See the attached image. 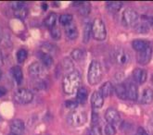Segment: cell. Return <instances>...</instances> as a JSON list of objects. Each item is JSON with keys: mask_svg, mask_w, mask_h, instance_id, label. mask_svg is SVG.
<instances>
[{"mask_svg": "<svg viewBox=\"0 0 153 135\" xmlns=\"http://www.w3.org/2000/svg\"><path fill=\"white\" fill-rule=\"evenodd\" d=\"M81 84V75L77 70H73L71 72L66 74L62 80V86H63L64 92L67 94H74L80 88Z\"/></svg>", "mask_w": 153, "mask_h": 135, "instance_id": "6da1fadb", "label": "cell"}, {"mask_svg": "<svg viewBox=\"0 0 153 135\" xmlns=\"http://www.w3.org/2000/svg\"><path fill=\"white\" fill-rule=\"evenodd\" d=\"M102 78V68L100 63L93 60L88 69V73H87V80L91 85H96L100 82Z\"/></svg>", "mask_w": 153, "mask_h": 135, "instance_id": "7a4b0ae2", "label": "cell"}, {"mask_svg": "<svg viewBox=\"0 0 153 135\" xmlns=\"http://www.w3.org/2000/svg\"><path fill=\"white\" fill-rule=\"evenodd\" d=\"M67 120L69 124L74 126V127H80V126H83L86 122L87 117L85 111L74 109L73 112L69 114Z\"/></svg>", "mask_w": 153, "mask_h": 135, "instance_id": "3957f363", "label": "cell"}, {"mask_svg": "<svg viewBox=\"0 0 153 135\" xmlns=\"http://www.w3.org/2000/svg\"><path fill=\"white\" fill-rule=\"evenodd\" d=\"M13 99H14L15 103H17V104L26 105V104H29L33 101V94L28 89L21 88L15 92V94L13 95Z\"/></svg>", "mask_w": 153, "mask_h": 135, "instance_id": "277c9868", "label": "cell"}, {"mask_svg": "<svg viewBox=\"0 0 153 135\" xmlns=\"http://www.w3.org/2000/svg\"><path fill=\"white\" fill-rule=\"evenodd\" d=\"M92 35L94 39L103 41L107 37V31L104 22L100 19H96L92 24Z\"/></svg>", "mask_w": 153, "mask_h": 135, "instance_id": "5b68a950", "label": "cell"}, {"mask_svg": "<svg viewBox=\"0 0 153 135\" xmlns=\"http://www.w3.org/2000/svg\"><path fill=\"white\" fill-rule=\"evenodd\" d=\"M122 20L125 26H128V27L136 26L138 21V14L136 10H134L133 8H126V10L123 12Z\"/></svg>", "mask_w": 153, "mask_h": 135, "instance_id": "8992f818", "label": "cell"}, {"mask_svg": "<svg viewBox=\"0 0 153 135\" xmlns=\"http://www.w3.org/2000/svg\"><path fill=\"white\" fill-rule=\"evenodd\" d=\"M114 59L120 66H127L131 60L130 54L123 48L117 49L114 53Z\"/></svg>", "mask_w": 153, "mask_h": 135, "instance_id": "52a82bcc", "label": "cell"}, {"mask_svg": "<svg viewBox=\"0 0 153 135\" xmlns=\"http://www.w3.org/2000/svg\"><path fill=\"white\" fill-rule=\"evenodd\" d=\"M105 119L108 122H109V124H111L114 126L116 124H119V122L121 121V116H120L119 112L115 108L110 107V108H108L106 110Z\"/></svg>", "mask_w": 153, "mask_h": 135, "instance_id": "ba28073f", "label": "cell"}, {"mask_svg": "<svg viewBox=\"0 0 153 135\" xmlns=\"http://www.w3.org/2000/svg\"><path fill=\"white\" fill-rule=\"evenodd\" d=\"M151 56H152V49L150 46H149L146 49H144L143 51L138 53L137 61L141 65H147L151 59Z\"/></svg>", "mask_w": 153, "mask_h": 135, "instance_id": "9c48e42d", "label": "cell"}, {"mask_svg": "<svg viewBox=\"0 0 153 135\" xmlns=\"http://www.w3.org/2000/svg\"><path fill=\"white\" fill-rule=\"evenodd\" d=\"M45 73V67L38 62H34L29 67V74L34 78H40Z\"/></svg>", "mask_w": 153, "mask_h": 135, "instance_id": "30bf717a", "label": "cell"}, {"mask_svg": "<svg viewBox=\"0 0 153 135\" xmlns=\"http://www.w3.org/2000/svg\"><path fill=\"white\" fill-rule=\"evenodd\" d=\"M10 131H11V133L15 135H22L24 131L23 121L19 119L13 120L10 124Z\"/></svg>", "mask_w": 153, "mask_h": 135, "instance_id": "8fae6325", "label": "cell"}, {"mask_svg": "<svg viewBox=\"0 0 153 135\" xmlns=\"http://www.w3.org/2000/svg\"><path fill=\"white\" fill-rule=\"evenodd\" d=\"M91 105L94 108H101L104 105V97L100 91H95L91 96Z\"/></svg>", "mask_w": 153, "mask_h": 135, "instance_id": "7c38bea8", "label": "cell"}, {"mask_svg": "<svg viewBox=\"0 0 153 135\" xmlns=\"http://www.w3.org/2000/svg\"><path fill=\"white\" fill-rule=\"evenodd\" d=\"M147 71L142 69H136L133 72V78L137 83H144L147 80Z\"/></svg>", "mask_w": 153, "mask_h": 135, "instance_id": "4fadbf2b", "label": "cell"}, {"mask_svg": "<svg viewBox=\"0 0 153 135\" xmlns=\"http://www.w3.org/2000/svg\"><path fill=\"white\" fill-rule=\"evenodd\" d=\"M65 33L69 39L71 40L76 39L78 37V30L76 25L74 23H70L69 25L65 26Z\"/></svg>", "mask_w": 153, "mask_h": 135, "instance_id": "5bb4252c", "label": "cell"}, {"mask_svg": "<svg viewBox=\"0 0 153 135\" xmlns=\"http://www.w3.org/2000/svg\"><path fill=\"white\" fill-rule=\"evenodd\" d=\"M10 72H11V75H12L15 82L18 84H21L23 80V74H22V68L20 66H14L10 69Z\"/></svg>", "mask_w": 153, "mask_h": 135, "instance_id": "9a60e30c", "label": "cell"}, {"mask_svg": "<svg viewBox=\"0 0 153 135\" xmlns=\"http://www.w3.org/2000/svg\"><path fill=\"white\" fill-rule=\"evenodd\" d=\"M152 102H153V90L151 88H147L143 91L142 97H141V103L148 105Z\"/></svg>", "mask_w": 153, "mask_h": 135, "instance_id": "2e32d148", "label": "cell"}, {"mask_svg": "<svg viewBox=\"0 0 153 135\" xmlns=\"http://www.w3.org/2000/svg\"><path fill=\"white\" fill-rule=\"evenodd\" d=\"M132 46L134 47V49L137 51V52H141L144 49H146L147 47L149 46V43L148 41L145 40H141V39H137V40H134L132 43Z\"/></svg>", "mask_w": 153, "mask_h": 135, "instance_id": "e0dca14e", "label": "cell"}, {"mask_svg": "<svg viewBox=\"0 0 153 135\" xmlns=\"http://www.w3.org/2000/svg\"><path fill=\"white\" fill-rule=\"evenodd\" d=\"M115 94L121 99H126L127 98V86L123 84V83H120L117 84L115 87Z\"/></svg>", "mask_w": 153, "mask_h": 135, "instance_id": "ac0fdd59", "label": "cell"}, {"mask_svg": "<svg viewBox=\"0 0 153 135\" xmlns=\"http://www.w3.org/2000/svg\"><path fill=\"white\" fill-rule=\"evenodd\" d=\"M138 96V91L136 84L130 83L127 86V98L132 101H136Z\"/></svg>", "mask_w": 153, "mask_h": 135, "instance_id": "d6986e66", "label": "cell"}, {"mask_svg": "<svg viewBox=\"0 0 153 135\" xmlns=\"http://www.w3.org/2000/svg\"><path fill=\"white\" fill-rule=\"evenodd\" d=\"M87 90L85 87H80L77 90V95H76V101L78 104H85L87 99Z\"/></svg>", "mask_w": 153, "mask_h": 135, "instance_id": "ffe728a7", "label": "cell"}, {"mask_svg": "<svg viewBox=\"0 0 153 135\" xmlns=\"http://www.w3.org/2000/svg\"><path fill=\"white\" fill-rule=\"evenodd\" d=\"M113 91V86H112V83L111 82H107L105 83L101 87H100V94H102L103 97H107V96H110L111 94L112 93Z\"/></svg>", "mask_w": 153, "mask_h": 135, "instance_id": "44dd1931", "label": "cell"}, {"mask_svg": "<svg viewBox=\"0 0 153 135\" xmlns=\"http://www.w3.org/2000/svg\"><path fill=\"white\" fill-rule=\"evenodd\" d=\"M61 66L63 68V69L65 71H67V74L71 72L73 70H74V62L71 61L70 58H64L61 62Z\"/></svg>", "mask_w": 153, "mask_h": 135, "instance_id": "7402d4cb", "label": "cell"}, {"mask_svg": "<svg viewBox=\"0 0 153 135\" xmlns=\"http://www.w3.org/2000/svg\"><path fill=\"white\" fill-rule=\"evenodd\" d=\"M41 59H42V63H43L44 67L50 68L53 65L54 60H53V58L51 57V55H49V54H43L41 57Z\"/></svg>", "mask_w": 153, "mask_h": 135, "instance_id": "603a6c76", "label": "cell"}, {"mask_svg": "<svg viewBox=\"0 0 153 135\" xmlns=\"http://www.w3.org/2000/svg\"><path fill=\"white\" fill-rule=\"evenodd\" d=\"M92 34V25L90 23H86L85 25V29H84V36H83V40L84 43H88L90 36Z\"/></svg>", "mask_w": 153, "mask_h": 135, "instance_id": "cb8c5ba5", "label": "cell"}, {"mask_svg": "<svg viewBox=\"0 0 153 135\" xmlns=\"http://www.w3.org/2000/svg\"><path fill=\"white\" fill-rule=\"evenodd\" d=\"M85 51L82 50V49H74L73 52L71 53V57L73 58V59L76 60V61H80V60H82L84 58H85Z\"/></svg>", "mask_w": 153, "mask_h": 135, "instance_id": "d4e9b609", "label": "cell"}, {"mask_svg": "<svg viewBox=\"0 0 153 135\" xmlns=\"http://www.w3.org/2000/svg\"><path fill=\"white\" fill-rule=\"evenodd\" d=\"M90 11H91V7H90V3L83 2V4L80 6L79 13L82 16H87V15L90 14Z\"/></svg>", "mask_w": 153, "mask_h": 135, "instance_id": "484cf974", "label": "cell"}, {"mask_svg": "<svg viewBox=\"0 0 153 135\" xmlns=\"http://www.w3.org/2000/svg\"><path fill=\"white\" fill-rule=\"evenodd\" d=\"M56 21H57V16H56V14L50 13L46 18V20H45V24H46V26L49 27V28H52V27L55 26Z\"/></svg>", "mask_w": 153, "mask_h": 135, "instance_id": "4316f807", "label": "cell"}, {"mask_svg": "<svg viewBox=\"0 0 153 135\" xmlns=\"http://www.w3.org/2000/svg\"><path fill=\"white\" fill-rule=\"evenodd\" d=\"M107 7L108 10L111 12H117L121 10L122 7V3L121 2H116V1H112V2H108L107 3Z\"/></svg>", "mask_w": 153, "mask_h": 135, "instance_id": "83f0119b", "label": "cell"}, {"mask_svg": "<svg viewBox=\"0 0 153 135\" xmlns=\"http://www.w3.org/2000/svg\"><path fill=\"white\" fill-rule=\"evenodd\" d=\"M136 31L138 33H147L149 32V25L146 22H141L136 25Z\"/></svg>", "mask_w": 153, "mask_h": 135, "instance_id": "f1b7e54d", "label": "cell"}, {"mask_svg": "<svg viewBox=\"0 0 153 135\" xmlns=\"http://www.w3.org/2000/svg\"><path fill=\"white\" fill-rule=\"evenodd\" d=\"M71 21H73V16L71 14H62L59 17V22L63 26L69 25L70 23H71Z\"/></svg>", "mask_w": 153, "mask_h": 135, "instance_id": "f546056e", "label": "cell"}, {"mask_svg": "<svg viewBox=\"0 0 153 135\" xmlns=\"http://www.w3.org/2000/svg\"><path fill=\"white\" fill-rule=\"evenodd\" d=\"M27 14H28V10L24 7L23 8H21V10H15L14 12V15L16 18H18V19H20V20H24Z\"/></svg>", "mask_w": 153, "mask_h": 135, "instance_id": "4dcf8cb0", "label": "cell"}, {"mask_svg": "<svg viewBox=\"0 0 153 135\" xmlns=\"http://www.w3.org/2000/svg\"><path fill=\"white\" fill-rule=\"evenodd\" d=\"M27 58V51L25 49H20L17 53V59L20 63H22Z\"/></svg>", "mask_w": 153, "mask_h": 135, "instance_id": "1f68e13d", "label": "cell"}, {"mask_svg": "<svg viewBox=\"0 0 153 135\" xmlns=\"http://www.w3.org/2000/svg\"><path fill=\"white\" fill-rule=\"evenodd\" d=\"M105 133L106 135H115L116 134L115 127L111 124H107L105 127Z\"/></svg>", "mask_w": 153, "mask_h": 135, "instance_id": "d6a6232c", "label": "cell"}, {"mask_svg": "<svg viewBox=\"0 0 153 135\" xmlns=\"http://www.w3.org/2000/svg\"><path fill=\"white\" fill-rule=\"evenodd\" d=\"M51 36L53 39H55V40H59L61 36V34H60V31L59 28H57V27H52V30H51Z\"/></svg>", "mask_w": 153, "mask_h": 135, "instance_id": "836d02e7", "label": "cell"}, {"mask_svg": "<svg viewBox=\"0 0 153 135\" xmlns=\"http://www.w3.org/2000/svg\"><path fill=\"white\" fill-rule=\"evenodd\" d=\"M89 135H102V131H101V129L98 127L97 125H95L91 128L90 130V133Z\"/></svg>", "mask_w": 153, "mask_h": 135, "instance_id": "e575fe53", "label": "cell"}, {"mask_svg": "<svg viewBox=\"0 0 153 135\" xmlns=\"http://www.w3.org/2000/svg\"><path fill=\"white\" fill-rule=\"evenodd\" d=\"M65 105L70 109H75L77 107V105H78V103H77L76 100H68Z\"/></svg>", "mask_w": 153, "mask_h": 135, "instance_id": "d590c367", "label": "cell"}, {"mask_svg": "<svg viewBox=\"0 0 153 135\" xmlns=\"http://www.w3.org/2000/svg\"><path fill=\"white\" fill-rule=\"evenodd\" d=\"M12 8L14 10H19L21 8H23L24 7V3L22 2H20V1H17V2H13L12 5H11Z\"/></svg>", "mask_w": 153, "mask_h": 135, "instance_id": "8d00e7d4", "label": "cell"}, {"mask_svg": "<svg viewBox=\"0 0 153 135\" xmlns=\"http://www.w3.org/2000/svg\"><path fill=\"white\" fill-rule=\"evenodd\" d=\"M137 135H149L148 131H146L144 128L142 127H139L137 129Z\"/></svg>", "mask_w": 153, "mask_h": 135, "instance_id": "74e56055", "label": "cell"}, {"mask_svg": "<svg viewBox=\"0 0 153 135\" xmlns=\"http://www.w3.org/2000/svg\"><path fill=\"white\" fill-rule=\"evenodd\" d=\"M7 92V90L4 87V86H0V97L4 96Z\"/></svg>", "mask_w": 153, "mask_h": 135, "instance_id": "f35d334b", "label": "cell"}, {"mask_svg": "<svg viewBox=\"0 0 153 135\" xmlns=\"http://www.w3.org/2000/svg\"><path fill=\"white\" fill-rule=\"evenodd\" d=\"M92 115H93V116H92V122H93L94 124L97 123V120H98V115L96 114V113H93Z\"/></svg>", "mask_w": 153, "mask_h": 135, "instance_id": "ab89813d", "label": "cell"}, {"mask_svg": "<svg viewBox=\"0 0 153 135\" xmlns=\"http://www.w3.org/2000/svg\"><path fill=\"white\" fill-rule=\"evenodd\" d=\"M148 132H149L151 135H153V122H151L149 126H148Z\"/></svg>", "mask_w": 153, "mask_h": 135, "instance_id": "60d3db41", "label": "cell"}, {"mask_svg": "<svg viewBox=\"0 0 153 135\" xmlns=\"http://www.w3.org/2000/svg\"><path fill=\"white\" fill-rule=\"evenodd\" d=\"M4 64V58H3V53L0 50V66H2Z\"/></svg>", "mask_w": 153, "mask_h": 135, "instance_id": "b9f144b4", "label": "cell"}, {"mask_svg": "<svg viewBox=\"0 0 153 135\" xmlns=\"http://www.w3.org/2000/svg\"><path fill=\"white\" fill-rule=\"evenodd\" d=\"M83 4L82 1H79V2H74V6H81Z\"/></svg>", "mask_w": 153, "mask_h": 135, "instance_id": "7bdbcfd3", "label": "cell"}, {"mask_svg": "<svg viewBox=\"0 0 153 135\" xmlns=\"http://www.w3.org/2000/svg\"><path fill=\"white\" fill-rule=\"evenodd\" d=\"M2 79V71H1V69H0V80Z\"/></svg>", "mask_w": 153, "mask_h": 135, "instance_id": "ee69618b", "label": "cell"}, {"mask_svg": "<svg viewBox=\"0 0 153 135\" xmlns=\"http://www.w3.org/2000/svg\"><path fill=\"white\" fill-rule=\"evenodd\" d=\"M150 22H151V25L153 26V18H152V19H151V21H150Z\"/></svg>", "mask_w": 153, "mask_h": 135, "instance_id": "f6af8a7d", "label": "cell"}, {"mask_svg": "<svg viewBox=\"0 0 153 135\" xmlns=\"http://www.w3.org/2000/svg\"><path fill=\"white\" fill-rule=\"evenodd\" d=\"M151 79H152V83H153V74H152V78Z\"/></svg>", "mask_w": 153, "mask_h": 135, "instance_id": "bcb514c9", "label": "cell"}, {"mask_svg": "<svg viewBox=\"0 0 153 135\" xmlns=\"http://www.w3.org/2000/svg\"><path fill=\"white\" fill-rule=\"evenodd\" d=\"M10 135H15V134H13V133H10Z\"/></svg>", "mask_w": 153, "mask_h": 135, "instance_id": "7dc6e473", "label": "cell"}]
</instances>
